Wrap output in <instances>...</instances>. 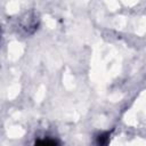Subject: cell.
Listing matches in <instances>:
<instances>
[{"mask_svg":"<svg viewBox=\"0 0 146 146\" xmlns=\"http://www.w3.org/2000/svg\"><path fill=\"white\" fill-rule=\"evenodd\" d=\"M34 146H58V143L55 139H38Z\"/></svg>","mask_w":146,"mask_h":146,"instance_id":"3","label":"cell"},{"mask_svg":"<svg viewBox=\"0 0 146 146\" xmlns=\"http://www.w3.org/2000/svg\"><path fill=\"white\" fill-rule=\"evenodd\" d=\"M110 137H111V131L99 133L96 138V146H108Z\"/></svg>","mask_w":146,"mask_h":146,"instance_id":"2","label":"cell"},{"mask_svg":"<svg viewBox=\"0 0 146 146\" xmlns=\"http://www.w3.org/2000/svg\"><path fill=\"white\" fill-rule=\"evenodd\" d=\"M22 24H23V27L27 31V33H32V32L35 31V29H38V27H36V26H38V22L35 21V17H30V16H27V19L25 18Z\"/></svg>","mask_w":146,"mask_h":146,"instance_id":"1","label":"cell"}]
</instances>
